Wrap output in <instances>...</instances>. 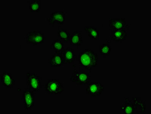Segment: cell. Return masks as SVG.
Listing matches in <instances>:
<instances>
[{"label":"cell","mask_w":151,"mask_h":114,"mask_svg":"<svg viewBox=\"0 0 151 114\" xmlns=\"http://www.w3.org/2000/svg\"><path fill=\"white\" fill-rule=\"evenodd\" d=\"M99 59L97 54L92 49L87 48L79 53L76 60L79 66L91 72L93 68L97 67Z\"/></svg>","instance_id":"6da1fadb"},{"label":"cell","mask_w":151,"mask_h":114,"mask_svg":"<svg viewBox=\"0 0 151 114\" xmlns=\"http://www.w3.org/2000/svg\"><path fill=\"white\" fill-rule=\"evenodd\" d=\"M132 100H130L129 98H125L124 103L121 107L122 113L124 114H139L145 113L146 111V103L145 101L141 98L133 97Z\"/></svg>","instance_id":"7a4b0ae2"},{"label":"cell","mask_w":151,"mask_h":114,"mask_svg":"<svg viewBox=\"0 0 151 114\" xmlns=\"http://www.w3.org/2000/svg\"><path fill=\"white\" fill-rule=\"evenodd\" d=\"M72 75L70 78V82L75 83L78 85H85L88 84L91 82V77L89 73L86 72L84 70L79 69L78 71L76 68L75 65H73Z\"/></svg>","instance_id":"3957f363"},{"label":"cell","mask_w":151,"mask_h":114,"mask_svg":"<svg viewBox=\"0 0 151 114\" xmlns=\"http://www.w3.org/2000/svg\"><path fill=\"white\" fill-rule=\"evenodd\" d=\"M42 78L34 73L28 72L26 74V85L27 88L34 92H38L42 88Z\"/></svg>","instance_id":"277c9868"},{"label":"cell","mask_w":151,"mask_h":114,"mask_svg":"<svg viewBox=\"0 0 151 114\" xmlns=\"http://www.w3.org/2000/svg\"><path fill=\"white\" fill-rule=\"evenodd\" d=\"M45 89L49 94L59 95L64 91V85L58 79H49L45 86Z\"/></svg>","instance_id":"5b68a950"},{"label":"cell","mask_w":151,"mask_h":114,"mask_svg":"<svg viewBox=\"0 0 151 114\" xmlns=\"http://www.w3.org/2000/svg\"><path fill=\"white\" fill-rule=\"evenodd\" d=\"M25 38L28 44L37 46L43 43L45 38L40 30H34L29 32Z\"/></svg>","instance_id":"8992f818"},{"label":"cell","mask_w":151,"mask_h":114,"mask_svg":"<svg viewBox=\"0 0 151 114\" xmlns=\"http://www.w3.org/2000/svg\"><path fill=\"white\" fill-rule=\"evenodd\" d=\"M104 89L102 84L100 82H90L87 84L85 89L86 95H91L92 97H96L100 96L104 92Z\"/></svg>","instance_id":"52a82bcc"},{"label":"cell","mask_w":151,"mask_h":114,"mask_svg":"<svg viewBox=\"0 0 151 114\" xmlns=\"http://www.w3.org/2000/svg\"><path fill=\"white\" fill-rule=\"evenodd\" d=\"M33 91L28 88L25 89L22 95V100L25 110H31L35 105V95Z\"/></svg>","instance_id":"ba28073f"},{"label":"cell","mask_w":151,"mask_h":114,"mask_svg":"<svg viewBox=\"0 0 151 114\" xmlns=\"http://www.w3.org/2000/svg\"><path fill=\"white\" fill-rule=\"evenodd\" d=\"M65 14L63 10L55 11L51 13L47 19V21L53 26L55 23L60 25H63L65 21Z\"/></svg>","instance_id":"9c48e42d"},{"label":"cell","mask_w":151,"mask_h":114,"mask_svg":"<svg viewBox=\"0 0 151 114\" xmlns=\"http://www.w3.org/2000/svg\"><path fill=\"white\" fill-rule=\"evenodd\" d=\"M127 27L122 30H111L110 35L111 39L114 42H121L125 40L126 38L128 36Z\"/></svg>","instance_id":"30bf717a"},{"label":"cell","mask_w":151,"mask_h":114,"mask_svg":"<svg viewBox=\"0 0 151 114\" xmlns=\"http://www.w3.org/2000/svg\"><path fill=\"white\" fill-rule=\"evenodd\" d=\"M110 30H122L126 27L125 18H111L109 21Z\"/></svg>","instance_id":"8fae6325"},{"label":"cell","mask_w":151,"mask_h":114,"mask_svg":"<svg viewBox=\"0 0 151 114\" xmlns=\"http://www.w3.org/2000/svg\"><path fill=\"white\" fill-rule=\"evenodd\" d=\"M63 63H73L76 58V55L73 49L68 47L62 52Z\"/></svg>","instance_id":"7c38bea8"},{"label":"cell","mask_w":151,"mask_h":114,"mask_svg":"<svg viewBox=\"0 0 151 114\" xmlns=\"http://www.w3.org/2000/svg\"><path fill=\"white\" fill-rule=\"evenodd\" d=\"M1 82L2 85L6 88H13L15 84V79L11 74L4 72L1 75Z\"/></svg>","instance_id":"4fadbf2b"},{"label":"cell","mask_w":151,"mask_h":114,"mask_svg":"<svg viewBox=\"0 0 151 114\" xmlns=\"http://www.w3.org/2000/svg\"><path fill=\"white\" fill-rule=\"evenodd\" d=\"M48 63L51 67H60L64 64L62 52H55L49 59Z\"/></svg>","instance_id":"5bb4252c"},{"label":"cell","mask_w":151,"mask_h":114,"mask_svg":"<svg viewBox=\"0 0 151 114\" xmlns=\"http://www.w3.org/2000/svg\"><path fill=\"white\" fill-rule=\"evenodd\" d=\"M70 42L71 46L77 47L81 46L83 42L82 31L80 30L74 31L70 37Z\"/></svg>","instance_id":"9a60e30c"},{"label":"cell","mask_w":151,"mask_h":114,"mask_svg":"<svg viewBox=\"0 0 151 114\" xmlns=\"http://www.w3.org/2000/svg\"><path fill=\"white\" fill-rule=\"evenodd\" d=\"M84 30L89 37L90 39L97 40L100 39V32L97 27L94 26H85Z\"/></svg>","instance_id":"2e32d148"},{"label":"cell","mask_w":151,"mask_h":114,"mask_svg":"<svg viewBox=\"0 0 151 114\" xmlns=\"http://www.w3.org/2000/svg\"><path fill=\"white\" fill-rule=\"evenodd\" d=\"M58 34L60 39L63 43H68L70 42L71 35L68 31L67 28L58 26Z\"/></svg>","instance_id":"e0dca14e"},{"label":"cell","mask_w":151,"mask_h":114,"mask_svg":"<svg viewBox=\"0 0 151 114\" xmlns=\"http://www.w3.org/2000/svg\"><path fill=\"white\" fill-rule=\"evenodd\" d=\"M109 41L105 43H103L100 45L99 51L101 54L102 55L104 58H106L110 55L111 51V47L109 45Z\"/></svg>","instance_id":"ac0fdd59"},{"label":"cell","mask_w":151,"mask_h":114,"mask_svg":"<svg viewBox=\"0 0 151 114\" xmlns=\"http://www.w3.org/2000/svg\"><path fill=\"white\" fill-rule=\"evenodd\" d=\"M51 48L54 49L55 52H62L64 49V43L60 40H54L51 44Z\"/></svg>","instance_id":"d6986e66"},{"label":"cell","mask_w":151,"mask_h":114,"mask_svg":"<svg viewBox=\"0 0 151 114\" xmlns=\"http://www.w3.org/2000/svg\"><path fill=\"white\" fill-rule=\"evenodd\" d=\"M28 3L29 4V8L32 12H39L40 11V0H31Z\"/></svg>","instance_id":"ffe728a7"}]
</instances>
